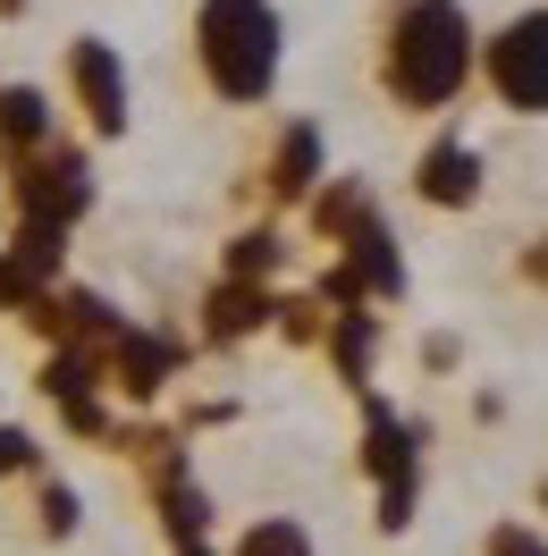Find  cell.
<instances>
[{"label": "cell", "mask_w": 548, "mask_h": 556, "mask_svg": "<svg viewBox=\"0 0 548 556\" xmlns=\"http://www.w3.org/2000/svg\"><path fill=\"white\" fill-rule=\"evenodd\" d=\"M481 68V35L464 0H397L388 35H379V85L397 110H456V93Z\"/></svg>", "instance_id": "6da1fadb"}, {"label": "cell", "mask_w": 548, "mask_h": 556, "mask_svg": "<svg viewBox=\"0 0 548 556\" xmlns=\"http://www.w3.org/2000/svg\"><path fill=\"white\" fill-rule=\"evenodd\" d=\"M195 60H203V85L220 102H271L278 60H287V26H278L271 0H203L195 9Z\"/></svg>", "instance_id": "7a4b0ae2"}, {"label": "cell", "mask_w": 548, "mask_h": 556, "mask_svg": "<svg viewBox=\"0 0 548 556\" xmlns=\"http://www.w3.org/2000/svg\"><path fill=\"white\" fill-rule=\"evenodd\" d=\"M363 481L379 489V531H406L422 497V430L388 396H363Z\"/></svg>", "instance_id": "3957f363"}, {"label": "cell", "mask_w": 548, "mask_h": 556, "mask_svg": "<svg viewBox=\"0 0 548 556\" xmlns=\"http://www.w3.org/2000/svg\"><path fill=\"white\" fill-rule=\"evenodd\" d=\"M473 76L514 110V118H548V9H514L507 26L481 42Z\"/></svg>", "instance_id": "277c9868"}, {"label": "cell", "mask_w": 548, "mask_h": 556, "mask_svg": "<svg viewBox=\"0 0 548 556\" xmlns=\"http://www.w3.org/2000/svg\"><path fill=\"white\" fill-rule=\"evenodd\" d=\"M9 203H17V219H26V228H60V237H68L76 219L94 211V169H85V152H68V143H42L35 161H17V177H9Z\"/></svg>", "instance_id": "5b68a950"}, {"label": "cell", "mask_w": 548, "mask_h": 556, "mask_svg": "<svg viewBox=\"0 0 548 556\" xmlns=\"http://www.w3.org/2000/svg\"><path fill=\"white\" fill-rule=\"evenodd\" d=\"M177 363H186V338H170V329H119L102 346V380L127 396V405H161L170 396V380H177Z\"/></svg>", "instance_id": "8992f818"}, {"label": "cell", "mask_w": 548, "mask_h": 556, "mask_svg": "<svg viewBox=\"0 0 548 556\" xmlns=\"http://www.w3.org/2000/svg\"><path fill=\"white\" fill-rule=\"evenodd\" d=\"M68 85H76V102H85V127H94L102 143L127 136V60H119L102 35L68 42Z\"/></svg>", "instance_id": "52a82bcc"}, {"label": "cell", "mask_w": 548, "mask_h": 556, "mask_svg": "<svg viewBox=\"0 0 548 556\" xmlns=\"http://www.w3.org/2000/svg\"><path fill=\"white\" fill-rule=\"evenodd\" d=\"M413 194L431 211H473L481 203V152L464 136H439L422 161H413Z\"/></svg>", "instance_id": "ba28073f"}, {"label": "cell", "mask_w": 548, "mask_h": 556, "mask_svg": "<svg viewBox=\"0 0 548 556\" xmlns=\"http://www.w3.org/2000/svg\"><path fill=\"white\" fill-rule=\"evenodd\" d=\"M338 270L354 278V287H363V295H372V304H397V295H406V253H397V237H388V219H363V228H354V237H338Z\"/></svg>", "instance_id": "9c48e42d"}, {"label": "cell", "mask_w": 548, "mask_h": 556, "mask_svg": "<svg viewBox=\"0 0 548 556\" xmlns=\"http://www.w3.org/2000/svg\"><path fill=\"white\" fill-rule=\"evenodd\" d=\"M321 127L312 118H287L278 127V143H271V203H312L321 194Z\"/></svg>", "instance_id": "30bf717a"}, {"label": "cell", "mask_w": 548, "mask_h": 556, "mask_svg": "<svg viewBox=\"0 0 548 556\" xmlns=\"http://www.w3.org/2000/svg\"><path fill=\"white\" fill-rule=\"evenodd\" d=\"M271 313H278V295H271V287H237V278H220V287L203 295V338H211V346L262 338V329H271Z\"/></svg>", "instance_id": "8fae6325"}, {"label": "cell", "mask_w": 548, "mask_h": 556, "mask_svg": "<svg viewBox=\"0 0 548 556\" xmlns=\"http://www.w3.org/2000/svg\"><path fill=\"white\" fill-rule=\"evenodd\" d=\"M152 506H161V540H170V548H211V489L195 481V472H186V481H161L152 489Z\"/></svg>", "instance_id": "7c38bea8"}, {"label": "cell", "mask_w": 548, "mask_h": 556, "mask_svg": "<svg viewBox=\"0 0 548 556\" xmlns=\"http://www.w3.org/2000/svg\"><path fill=\"white\" fill-rule=\"evenodd\" d=\"M42 143H51V93L42 85H0V152L35 161Z\"/></svg>", "instance_id": "4fadbf2b"}, {"label": "cell", "mask_w": 548, "mask_h": 556, "mask_svg": "<svg viewBox=\"0 0 548 556\" xmlns=\"http://www.w3.org/2000/svg\"><path fill=\"white\" fill-rule=\"evenodd\" d=\"M329 363L354 396H372V363H379V313H329Z\"/></svg>", "instance_id": "5bb4252c"}, {"label": "cell", "mask_w": 548, "mask_h": 556, "mask_svg": "<svg viewBox=\"0 0 548 556\" xmlns=\"http://www.w3.org/2000/svg\"><path fill=\"white\" fill-rule=\"evenodd\" d=\"M312 228H321V237L338 244V237H354V228H363V219H372V186H363V177H329V186H321V194H312Z\"/></svg>", "instance_id": "9a60e30c"}, {"label": "cell", "mask_w": 548, "mask_h": 556, "mask_svg": "<svg viewBox=\"0 0 548 556\" xmlns=\"http://www.w3.org/2000/svg\"><path fill=\"white\" fill-rule=\"evenodd\" d=\"M278 262H287L278 228H237V237H228V253H220V278H237V287H271Z\"/></svg>", "instance_id": "2e32d148"}, {"label": "cell", "mask_w": 548, "mask_h": 556, "mask_svg": "<svg viewBox=\"0 0 548 556\" xmlns=\"http://www.w3.org/2000/svg\"><path fill=\"white\" fill-rule=\"evenodd\" d=\"M228 556H321V548H312V531L296 515H262L228 540Z\"/></svg>", "instance_id": "e0dca14e"}, {"label": "cell", "mask_w": 548, "mask_h": 556, "mask_svg": "<svg viewBox=\"0 0 548 556\" xmlns=\"http://www.w3.org/2000/svg\"><path fill=\"white\" fill-rule=\"evenodd\" d=\"M35 531L51 540V548L85 531V497H76V489L60 481V472H42V481H35Z\"/></svg>", "instance_id": "ac0fdd59"}, {"label": "cell", "mask_w": 548, "mask_h": 556, "mask_svg": "<svg viewBox=\"0 0 548 556\" xmlns=\"http://www.w3.org/2000/svg\"><path fill=\"white\" fill-rule=\"evenodd\" d=\"M42 295H51V278H42V270H26L17 253H0V313H17V320H26V313L42 304Z\"/></svg>", "instance_id": "d6986e66"}, {"label": "cell", "mask_w": 548, "mask_h": 556, "mask_svg": "<svg viewBox=\"0 0 548 556\" xmlns=\"http://www.w3.org/2000/svg\"><path fill=\"white\" fill-rule=\"evenodd\" d=\"M271 329H278V338H296V346H321V338H329V313H321L312 295H278Z\"/></svg>", "instance_id": "ffe728a7"}, {"label": "cell", "mask_w": 548, "mask_h": 556, "mask_svg": "<svg viewBox=\"0 0 548 556\" xmlns=\"http://www.w3.org/2000/svg\"><path fill=\"white\" fill-rule=\"evenodd\" d=\"M0 481H42V439L17 421H0Z\"/></svg>", "instance_id": "44dd1931"}, {"label": "cell", "mask_w": 548, "mask_h": 556, "mask_svg": "<svg viewBox=\"0 0 548 556\" xmlns=\"http://www.w3.org/2000/svg\"><path fill=\"white\" fill-rule=\"evenodd\" d=\"M481 556H548V531H532V522H489L481 531Z\"/></svg>", "instance_id": "7402d4cb"}, {"label": "cell", "mask_w": 548, "mask_h": 556, "mask_svg": "<svg viewBox=\"0 0 548 556\" xmlns=\"http://www.w3.org/2000/svg\"><path fill=\"white\" fill-rule=\"evenodd\" d=\"M523 278H532V287H548V237L532 244V253H523Z\"/></svg>", "instance_id": "603a6c76"}, {"label": "cell", "mask_w": 548, "mask_h": 556, "mask_svg": "<svg viewBox=\"0 0 548 556\" xmlns=\"http://www.w3.org/2000/svg\"><path fill=\"white\" fill-rule=\"evenodd\" d=\"M170 556H220V548H170Z\"/></svg>", "instance_id": "cb8c5ba5"}, {"label": "cell", "mask_w": 548, "mask_h": 556, "mask_svg": "<svg viewBox=\"0 0 548 556\" xmlns=\"http://www.w3.org/2000/svg\"><path fill=\"white\" fill-rule=\"evenodd\" d=\"M17 9H26V0H0V17H17Z\"/></svg>", "instance_id": "d4e9b609"}, {"label": "cell", "mask_w": 548, "mask_h": 556, "mask_svg": "<svg viewBox=\"0 0 548 556\" xmlns=\"http://www.w3.org/2000/svg\"><path fill=\"white\" fill-rule=\"evenodd\" d=\"M540 506H548V481H540Z\"/></svg>", "instance_id": "484cf974"}]
</instances>
